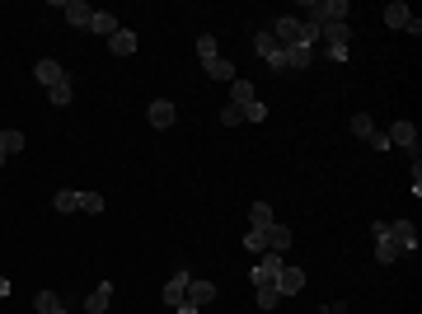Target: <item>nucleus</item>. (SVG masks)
<instances>
[{
  "label": "nucleus",
  "mask_w": 422,
  "mask_h": 314,
  "mask_svg": "<svg viewBox=\"0 0 422 314\" xmlns=\"http://www.w3.org/2000/svg\"><path fill=\"white\" fill-rule=\"evenodd\" d=\"M347 14H352L347 0H300V14H296V19L324 28V24H347Z\"/></svg>",
  "instance_id": "obj_1"
},
{
  "label": "nucleus",
  "mask_w": 422,
  "mask_h": 314,
  "mask_svg": "<svg viewBox=\"0 0 422 314\" xmlns=\"http://www.w3.org/2000/svg\"><path fill=\"white\" fill-rule=\"evenodd\" d=\"M254 52L263 56L267 66H272V71H277V76H287V47H282V43H277V38H272V33H258V38H254Z\"/></svg>",
  "instance_id": "obj_2"
},
{
  "label": "nucleus",
  "mask_w": 422,
  "mask_h": 314,
  "mask_svg": "<svg viewBox=\"0 0 422 314\" xmlns=\"http://www.w3.org/2000/svg\"><path fill=\"white\" fill-rule=\"evenodd\" d=\"M211 300H216V287L211 282H202V277H192L184 291V310H207Z\"/></svg>",
  "instance_id": "obj_3"
},
{
  "label": "nucleus",
  "mask_w": 422,
  "mask_h": 314,
  "mask_svg": "<svg viewBox=\"0 0 422 314\" xmlns=\"http://www.w3.org/2000/svg\"><path fill=\"white\" fill-rule=\"evenodd\" d=\"M287 267V254H258V267H254V287H267L277 282V272Z\"/></svg>",
  "instance_id": "obj_4"
},
{
  "label": "nucleus",
  "mask_w": 422,
  "mask_h": 314,
  "mask_svg": "<svg viewBox=\"0 0 422 314\" xmlns=\"http://www.w3.org/2000/svg\"><path fill=\"white\" fill-rule=\"evenodd\" d=\"M385 235L399 244V254H418V230H413V221H390Z\"/></svg>",
  "instance_id": "obj_5"
},
{
  "label": "nucleus",
  "mask_w": 422,
  "mask_h": 314,
  "mask_svg": "<svg viewBox=\"0 0 422 314\" xmlns=\"http://www.w3.org/2000/svg\"><path fill=\"white\" fill-rule=\"evenodd\" d=\"M33 76H38V85H47V89H56V85H66V66H61V61H52V56H43V61H38V66H33Z\"/></svg>",
  "instance_id": "obj_6"
},
{
  "label": "nucleus",
  "mask_w": 422,
  "mask_h": 314,
  "mask_svg": "<svg viewBox=\"0 0 422 314\" xmlns=\"http://www.w3.org/2000/svg\"><path fill=\"white\" fill-rule=\"evenodd\" d=\"M272 287H277V295H282V300H287V295H300V287H305V272H300V267H282Z\"/></svg>",
  "instance_id": "obj_7"
},
{
  "label": "nucleus",
  "mask_w": 422,
  "mask_h": 314,
  "mask_svg": "<svg viewBox=\"0 0 422 314\" xmlns=\"http://www.w3.org/2000/svg\"><path fill=\"white\" fill-rule=\"evenodd\" d=\"M319 38H324V47L347 52V43H352V28H347V24H324V28H319Z\"/></svg>",
  "instance_id": "obj_8"
},
{
  "label": "nucleus",
  "mask_w": 422,
  "mask_h": 314,
  "mask_svg": "<svg viewBox=\"0 0 422 314\" xmlns=\"http://www.w3.org/2000/svg\"><path fill=\"white\" fill-rule=\"evenodd\" d=\"M385 136H390V146H403V150H413V155H418V127H413V122H395Z\"/></svg>",
  "instance_id": "obj_9"
},
{
  "label": "nucleus",
  "mask_w": 422,
  "mask_h": 314,
  "mask_svg": "<svg viewBox=\"0 0 422 314\" xmlns=\"http://www.w3.org/2000/svg\"><path fill=\"white\" fill-rule=\"evenodd\" d=\"M174 122H179V108L169 104V99H155V104H151V127H174Z\"/></svg>",
  "instance_id": "obj_10"
},
{
  "label": "nucleus",
  "mask_w": 422,
  "mask_h": 314,
  "mask_svg": "<svg viewBox=\"0 0 422 314\" xmlns=\"http://www.w3.org/2000/svg\"><path fill=\"white\" fill-rule=\"evenodd\" d=\"M188 282H192L188 272H174V277L164 282V305H174V310H179V305H184V291H188Z\"/></svg>",
  "instance_id": "obj_11"
},
{
  "label": "nucleus",
  "mask_w": 422,
  "mask_h": 314,
  "mask_svg": "<svg viewBox=\"0 0 422 314\" xmlns=\"http://www.w3.org/2000/svg\"><path fill=\"white\" fill-rule=\"evenodd\" d=\"M66 19H71V28H89V24H94V5H85V0H66Z\"/></svg>",
  "instance_id": "obj_12"
},
{
  "label": "nucleus",
  "mask_w": 422,
  "mask_h": 314,
  "mask_svg": "<svg viewBox=\"0 0 422 314\" xmlns=\"http://www.w3.org/2000/svg\"><path fill=\"white\" fill-rule=\"evenodd\" d=\"M254 99H258V89H254V85H249L244 76H235V80H230V104H235V108H249Z\"/></svg>",
  "instance_id": "obj_13"
},
{
  "label": "nucleus",
  "mask_w": 422,
  "mask_h": 314,
  "mask_svg": "<svg viewBox=\"0 0 422 314\" xmlns=\"http://www.w3.org/2000/svg\"><path fill=\"white\" fill-rule=\"evenodd\" d=\"M263 239H267V254H287V249H291V230H287V225H277V221L263 230Z\"/></svg>",
  "instance_id": "obj_14"
},
{
  "label": "nucleus",
  "mask_w": 422,
  "mask_h": 314,
  "mask_svg": "<svg viewBox=\"0 0 422 314\" xmlns=\"http://www.w3.org/2000/svg\"><path fill=\"white\" fill-rule=\"evenodd\" d=\"M108 305H113V282H104V287L89 291V300H85V314H104Z\"/></svg>",
  "instance_id": "obj_15"
},
{
  "label": "nucleus",
  "mask_w": 422,
  "mask_h": 314,
  "mask_svg": "<svg viewBox=\"0 0 422 314\" xmlns=\"http://www.w3.org/2000/svg\"><path fill=\"white\" fill-rule=\"evenodd\" d=\"M108 47H113V56H132L136 52V33L132 28H118V33L108 38Z\"/></svg>",
  "instance_id": "obj_16"
},
{
  "label": "nucleus",
  "mask_w": 422,
  "mask_h": 314,
  "mask_svg": "<svg viewBox=\"0 0 422 314\" xmlns=\"http://www.w3.org/2000/svg\"><path fill=\"white\" fill-rule=\"evenodd\" d=\"M0 150H5V159H10V155H19V150H24V131L0 127Z\"/></svg>",
  "instance_id": "obj_17"
},
{
  "label": "nucleus",
  "mask_w": 422,
  "mask_h": 314,
  "mask_svg": "<svg viewBox=\"0 0 422 314\" xmlns=\"http://www.w3.org/2000/svg\"><path fill=\"white\" fill-rule=\"evenodd\" d=\"M315 56H319L315 47H287V71H305Z\"/></svg>",
  "instance_id": "obj_18"
},
{
  "label": "nucleus",
  "mask_w": 422,
  "mask_h": 314,
  "mask_svg": "<svg viewBox=\"0 0 422 314\" xmlns=\"http://www.w3.org/2000/svg\"><path fill=\"white\" fill-rule=\"evenodd\" d=\"M408 19H413V14H408V5H403V0H390V5H385V24H390V28H403Z\"/></svg>",
  "instance_id": "obj_19"
},
{
  "label": "nucleus",
  "mask_w": 422,
  "mask_h": 314,
  "mask_svg": "<svg viewBox=\"0 0 422 314\" xmlns=\"http://www.w3.org/2000/svg\"><path fill=\"white\" fill-rule=\"evenodd\" d=\"M52 207L61 211V216H71V211H80V192L76 188H61V192L52 197Z\"/></svg>",
  "instance_id": "obj_20"
},
{
  "label": "nucleus",
  "mask_w": 422,
  "mask_h": 314,
  "mask_svg": "<svg viewBox=\"0 0 422 314\" xmlns=\"http://www.w3.org/2000/svg\"><path fill=\"white\" fill-rule=\"evenodd\" d=\"M89 33H99V38H113V33H118V19H113L108 10H94V24H89Z\"/></svg>",
  "instance_id": "obj_21"
},
{
  "label": "nucleus",
  "mask_w": 422,
  "mask_h": 314,
  "mask_svg": "<svg viewBox=\"0 0 422 314\" xmlns=\"http://www.w3.org/2000/svg\"><path fill=\"white\" fill-rule=\"evenodd\" d=\"M207 76H211V80H235V61H225V56H211V61H207Z\"/></svg>",
  "instance_id": "obj_22"
},
{
  "label": "nucleus",
  "mask_w": 422,
  "mask_h": 314,
  "mask_svg": "<svg viewBox=\"0 0 422 314\" xmlns=\"http://www.w3.org/2000/svg\"><path fill=\"white\" fill-rule=\"evenodd\" d=\"M399 258V244L390 235H375V262H395Z\"/></svg>",
  "instance_id": "obj_23"
},
{
  "label": "nucleus",
  "mask_w": 422,
  "mask_h": 314,
  "mask_svg": "<svg viewBox=\"0 0 422 314\" xmlns=\"http://www.w3.org/2000/svg\"><path fill=\"white\" fill-rule=\"evenodd\" d=\"M249 221H254V230H267V225H272V207H267V202H254V207H249Z\"/></svg>",
  "instance_id": "obj_24"
},
{
  "label": "nucleus",
  "mask_w": 422,
  "mask_h": 314,
  "mask_svg": "<svg viewBox=\"0 0 422 314\" xmlns=\"http://www.w3.org/2000/svg\"><path fill=\"white\" fill-rule=\"evenodd\" d=\"M277 305H282V295H277V287H272V282H267V287H258V310H263V314H272Z\"/></svg>",
  "instance_id": "obj_25"
},
{
  "label": "nucleus",
  "mask_w": 422,
  "mask_h": 314,
  "mask_svg": "<svg viewBox=\"0 0 422 314\" xmlns=\"http://www.w3.org/2000/svg\"><path fill=\"white\" fill-rule=\"evenodd\" d=\"M33 310H38V314H56V310H61V300H56L52 291H38V300H33Z\"/></svg>",
  "instance_id": "obj_26"
},
{
  "label": "nucleus",
  "mask_w": 422,
  "mask_h": 314,
  "mask_svg": "<svg viewBox=\"0 0 422 314\" xmlns=\"http://www.w3.org/2000/svg\"><path fill=\"white\" fill-rule=\"evenodd\" d=\"M370 131H375V122H370L366 113H357V117H352V136H362V141H370Z\"/></svg>",
  "instance_id": "obj_27"
},
{
  "label": "nucleus",
  "mask_w": 422,
  "mask_h": 314,
  "mask_svg": "<svg viewBox=\"0 0 422 314\" xmlns=\"http://www.w3.org/2000/svg\"><path fill=\"white\" fill-rule=\"evenodd\" d=\"M197 56H202V66H207L211 56H221V52H216V38H211V33H202V38H197Z\"/></svg>",
  "instance_id": "obj_28"
},
{
  "label": "nucleus",
  "mask_w": 422,
  "mask_h": 314,
  "mask_svg": "<svg viewBox=\"0 0 422 314\" xmlns=\"http://www.w3.org/2000/svg\"><path fill=\"white\" fill-rule=\"evenodd\" d=\"M80 211L99 216V211H104V197H99V192H80Z\"/></svg>",
  "instance_id": "obj_29"
},
{
  "label": "nucleus",
  "mask_w": 422,
  "mask_h": 314,
  "mask_svg": "<svg viewBox=\"0 0 422 314\" xmlns=\"http://www.w3.org/2000/svg\"><path fill=\"white\" fill-rule=\"evenodd\" d=\"M47 99H52L56 108H66V104H71V80H66V85H56V89H47Z\"/></svg>",
  "instance_id": "obj_30"
},
{
  "label": "nucleus",
  "mask_w": 422,
  "mask_h": 314,
  "mask_svg": "<svg viewBox=\"0 0 422 314\" xmlns=\"http://www.w3.org/2000/svg\"><path fill=\"white\" fill-rule=\"evenodd\" d=\"M221 122H225V127H244V108L225 104V113H221Z\"/></svg>",
  "instance_id": "obj_31"
},
{
  "label": "nucleus",
  "mask_w": 422,
  "mask_h": 314,
  "mask_svg": "<svg viewBox=\"0 0 422 314\" xmlns=\"http://www.w3.org/2000/svg\"><path fill=\"white\" fill-rule=\"evenodd\" d=\"M244 244H249L254 254H267V239H263V230H249V235H244Z\"/></svg>",
  "instance_id": "obj_32"
},
{
  "label": "nucleus",
  "mask_w": 422,
  "mask_h": 314,
  "mask_svg": "<svg viewBox=\"0 0 422 314\" xmlns=\"http://www.w3.org/2000/svg\"><path fill=\"white\" fill-rule=\"evenodd\" d=\"M263 117H267V108L258 104V99H254V104L244 108V122H263Z\"/></svg>",
  "instance_id": "obj_33"
},
{
  "label": "nucleus",
  "mask_w": 422,
  "mask_h": 314,
  "mask_svg": "<svg viewBox=\"0 0 422 314\" xmlns=\"http://www.w3.org/2000/svg\"><path fill=\"white\" fill-rule=\"evenodd\" d=\"M0 295H10V282H5V277H0Z\"/></svg>",
  "instance_id": "obj_34"
},
{
  "label": "nucleus",
  "mask_w": 422,
  "mask_h": 314,
  "mask_svg": "<svg viewBox=\"0 0 422 314\" xmlns=\"http://www.w3.org/2000/svg\"><path fill=\"white\" fill-rule=\"evenodd\" d=\"M179 314H197V310H184V305H179Z\"/></svg>",
  "instance_id": "obj_35"
},
{
  "label": "nucleus",
  "mask_w": 422,
  "mask_h": 314,
  "mask_svg": "<svg viewBox=\"0 0 422 314\" xmlns=\"http://www.w3.org/2000/svg\"><path fill=\"white\" fill-rule=\"evenodd\" d=\"M0 164H5V150H0Z\"/></svg>",
  "instance_id": "obj_36"
},
{
  "label": "nucleus",
  "mask_w": 422,
  "mask_h": 314,
  "mask_svg": "<svg viewBox=\"0 0 422 314\" xmlns=\"http://www.w3.org/2000/svg\"><path fill=\"white\" fill-rule=\"evenodd\" d=\"M56 314H71V310H56Z\"/></svg>",
  "instance_id": "obj_37"
}]
</instances>
